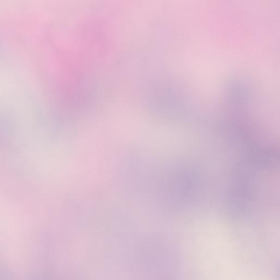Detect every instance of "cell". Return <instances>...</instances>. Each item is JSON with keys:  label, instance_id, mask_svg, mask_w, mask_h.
Segmentation results:
<instances>
[{"label": "cell", "instance_id": "obj_1", "mask_svg": "<svg viewBox=\"0 0 280 280\" xmlns=\"http://www.w3.org/2000/svg\"><path fill=\"white\" fill-rule=\"evenodd\" d=\"M225 155H229V154H225Z\"/></svg>", "mask_w": 280, "mask_h": 280}]
</instances>
